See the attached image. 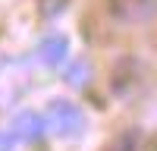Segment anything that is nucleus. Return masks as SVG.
Instances as JSON below:
<instances>
[{"label":"nucleus","mask_w":157,"mask_h":151,"mask_svg":"<svg viewBox=\"0 0 157 151\" xmlns=\"http://www.w3.org/2000/svg\"><path fill=\"white\" fill-rule=\"evenodd\" d=\"M88 76H91V66H88L85 60H75L72 66L66 69V82L75 85V88H82V85H88Z\"/></svg>","instance_id":"nucleus-6"},{"label":"nucleus","mask_w":157,"mask_h":151,"mask_svg":"<svg viewBox=\"0 0 157 151\" xmlns=\"http://www.w3.org/2000/svg\"><path fill=\"white\" fill-rule=\"evenodd\" d=\"M135 148H138V129H126V132L116 135L104 151H135Z\"/></svg>","instance_id":"nucleus-5"},{"label":"nucleus","mask_w":157,"mask_h":151,"mask_svg":"<svg viewBox=\"0 0 157 151\" xmlns=\"http://www.w3.org/2000/svg\"><path fill=\"white\" fill-rule=\"evenodd\" d=\"M44 126L54 135H60V138H75L78 132L85 129V113H82L78 104H72V101H66V98H57V101L47 104Z\"/></svg>","instance_id":"nucleus-1"},{"label":"nucleus","mask_w":157,"mask_h":151,"mask_svg":"<svg viewBox=\"0 0 157 151\" xmlns=\"http://www.w3.org/2000/svg\"><path fill=\"white\" fill-rule=\"evenodd\" d=\"M69 54V38L66 35H60V32H50L41 38V44H38V60L44 63V66H60L63 60H66Z\"/></svg>","instance_id":"nucleus-4"},{"label":"nucleus","mask_w":157,"mask_h":151,"mask_svg":"<svg viewBox=\"0 0 157 151\" xmlns=\"http://www.w3.org/2000/svg\"><path fill=\"white\" fill-rule=\"evenodd\" d=\"M44 120L38 117L35 110H19L16 117H13L10 123V135L16 138V142H35V138H41L44 135Z\"/></svg>","instance_id":"nucleus-3"},{"label":"nucleus","mask_w":157,"mask_h":151,"mask_svg":"<svg viewBox=\"0 0 157 151\" xmlns=\"http://www.w3.org/2000/svg\"><path fill=\"white\" fill-rule=\"evenodd\" d=\"M13 148V135L10 132H0V151H10Z\"/></svg>","instance_id":"nucleus-7"},{"label":"nucleus","mask_w":157,"mask_h":151,"mask_svg":"<svg viewBox=\"0 0 157 151\" xmlns=\"http://www.w3.org/2000/svg\"><path fill=\"white\" fill-rule=\"evenodd\" d=\"M110 13L123 22H145L157 13V0H107Z\"/></svg>","instance_id":"nucleus-2"}]
</instances>
